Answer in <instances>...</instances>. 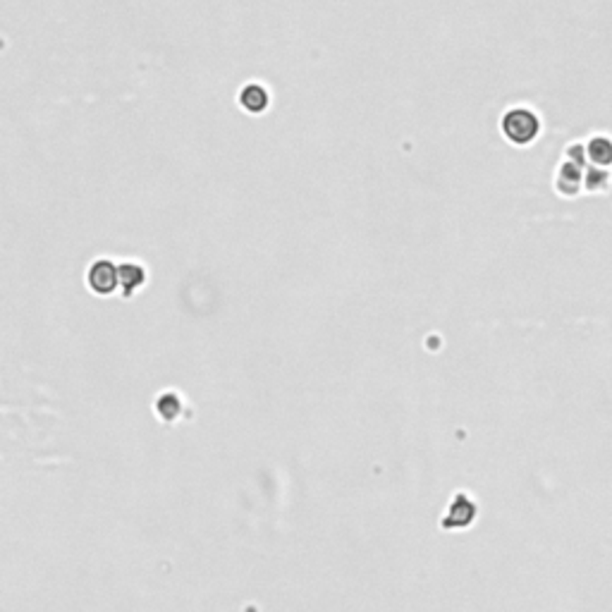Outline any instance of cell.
<instances>
[{
  "mask_svg": "<svg viewBox=\"0 0 612 612\" xmlns=\"http://www.w3.org/2000/svg\"><path fill=\"white\" fill-rule=\"evenodd\" d=\"M588 153L596 163H603V165L612 163V141L605 137H593L588 141Z\"/></svg>",
  "mask_w": 612,
  "mask_h": 612,
  "instance_id": "cell-7",
  "label": "cell"
},
{
  "mask_svg": "<svg viewBox=\"0 0 612 612\" xmlns=\"http://www.w3.org/2000/svg\"><path fill=\"white\" fill-rule=\"evenodd\" d=\"M474 512H476L474 502L469 500L467 495H457L452 502V509H450V517H455V524L462 527V524H469L474 519Z\"/></svg>",
  "mask_w": 612,
  "mask_h": 612,
  "instance_id": "cell-6",
  "label": "cell"
},
{
  "mask_svg": "<svg viewBox=\"0 0 612 612\" xmlns=\"http://www.w3.org/2000/svg\"><path fill=\"white\" fill-rule=\"evenodd\" d=\"M239 100H242V105H244L247 110L261 113V110H266V105H268V93H266L264 86L249 84V86H244V89H242Z\"/></svg>",
  "mask_w": 612,
  "mask_h": 612,
  "instance_id": "cell-5",
  "label": "cell"
},
{
  "mask_svg": "<svg viewBox=\"0 0 612 612\" xmlns=\"http://www.w3.org/2000/svg\"><path fill=\"white\" fill-rule=\"evenodd\" d=\"M584 187H588V190H605V187H608V172L586 170V175H584Z\"/></svg>",
  "mask_w": 612,
  "mask_h": 612,
  "instance_id": "cell-9",
  "label": "cell"
},
{
  "mask_svg": "<svg viewBox=\"0 0 612 612\" xmlns=\"http://www.w3.org/2000/svg\"><path fill=\"white\" fill-rule=\"evenodd\" d=\"M502 132L514 144H529L541 132V118L529 108H509L502 115Z\"/></svg>",
  "mask_w": 612,
  "mask_h": 612,
  "instance_id": "cell-1",
  "label": "cell"
},
{
  "mask_svg": "<svg viewBox=\"0 0 612 612\" xmlns=\"http://www.w3.org/2000/svg\"><path fill=\"white\" fill-rule=\"evenodd\" d=\"M146 280V271L139 264H120V287L125 290V294H132L134 290H139Z\"/></svg>",
  "mask_w": 612,
  "mask_h": 612,
  "instance_id": "cell-4",
  "label": "cell"
},
{
  "mask_svg": "<svg viewBox=\"0 0 612 612\" xmlns=\"http://www.w3.org/2000/svg\"><path fill=\"white\" fill-rule=\"evenodd\" d=\"M581 187H584V175L579 170V165L564 163L560 167V175H557V190L562 194H576Z\"/></svg>",
  "mask_w": 612,
  "mask_h": 612,
  "instance_id": "cell-3",
  "label": "cell"
},
{
  "mask_svg": "<svg viewBox=\"0 0 612 612\" xmlns=\"http://www.w3.org/2000/svg\"><path fill=\"white\" fill-rule=\"evenodd\" d=\"M156 409H158V414L163 416V419H175L180 409H182V402H180L177 395L165 393V395H160V398H158Z\"/></svg>",
  "mask_w": 612,
  "mask_h": 612,
  "instance_id": "cell-8",
  "label": "cell"
},
{
  "mask_svg": "<svg viewBox=\"0 0 612 612\" xmlns=\"http://www.w3.org/2000/svg\"><path fill=\"white\" fill-rule=\"evenodd\" d=\"M86 280H89V287L98 294H110L115 292V287H120V264H113L108 259H98L89 266V273H86Z\"/></svg>",
  "mask_w": 612,
  "mask_h": 612,
  "instance_id": "cell-2",
  "label": "cell"
}]
</instances>
